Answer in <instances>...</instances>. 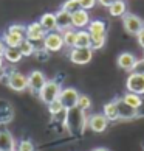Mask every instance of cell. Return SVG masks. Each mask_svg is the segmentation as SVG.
<instances>
[{
  "mask_svg": "<svg viewBox=\"0 0 144 151\" xmlns=\"http://www.w3.org/2000/svg\"><path fill=\"white\" fill-rule=\"evenodd\" d=\"M74 47L92 48V36H90V33H88V30H77V33H76V45Z\"/></svg>",
  "mask_w": 144,
  "mask_h": 151,
  "instance_id": "cell-21",
  "label": "cell"
},
{
  "mask_svg": "<svg viewBox=\"0 0 144 151\" xmlns=\"http://www.w3.org/2000/svg\"><path fill=\"white\" fill-rule=\"evenodd\" d=\"M88 33L92 37H98V36H107V24L101 19H95L92 20L87 27Z\"/></svg>",
  "mask_w": 144,
  "mask_h": 151,
  "instance_id": "cell-17",
  "label": "cell"
},
{
  "mask_svg": "<svg viewBox=\"0 0 144 151\" xmlns=\"http://www.w3.org/2000/svg\"><path fill=\"white\" fill-rule=\"evenodd\" d=\"M60 92H62V86L59 84V81L48 80L45 83V86L40 89V92H39L37 95H39V98H40L45 104H50L51 101H54V100L59 98Z\"/></svg>",
  "mask_w": 144,
  "mask_h": 151,
  "instance_id": "cell-3",
  "label": "cell"
},
{
  "mask_svg": "<svg viewBox=\"0 0 144 151\" xmlns=\"http://www.w3.org/2000/svg\"><path fill=\"white\" fill-rule=\"evenodd\" d=\"M3 61H5V59H3L2 56H0V70H2V69H3Z\"/></svg>",
  "mask_w": 144,
  "mask_h": 151,
  "instance_id": "cell-39",
  "label": "cell"
},
{
  "mask_svg": "<svg viewBox=\"0 0 144 151\" xmlns=\"http://www.w3.org/2000/svg\"><path fill=\"white\" fill-rule=\"evenodd\" d=\"M79 95L81 93L77 92L74 87H65V89H62V92H60L59 100H60V103L64 104V108L68 111V109L76 108L77 100H79Z\"/></svg>",
  "mask_w": 144,
  "mask_h": 151,
  "instance_id": "cell-9",
  "label": "cell"
},
{
  "mask_svg": "<svg viewBox=\"0 0 144 151\" xmlns=\"http://www.w3.org/2000/svg\"><path fill=\"white\" fill-rule=\"evenodd\" d=\"M133 72H135V73H141V75H144V58L136 61V65H135Z\"/></svg>",
  "mask_w": 144,
  "mask_h": 151,
  "instance_id": "cell-34",
  "label": "cell"
},
{
  "mask_svg": "<svg viewBox=\"0 0 144 151\" xmlns=\"http://www.w3.org/2000/svg\"><path fill=\"white\" fill-rule=\"evenodd\" d=\"M40 25L43 27V30L47 33H51V31H57V22H56V14L54 13H45L40 16Z\"/></svg>",
  "mask_w": 144,
  "mask_h": 151,
  "instance_id": "cell-18",
  "label": "cell"
},
{
  "mask_svg": "<svg viewBox=\"0 0 144 151\" xmlns=\"http://www.w3.org/2000/svg\"><path fill=\"white\" fill-rule=\"evenodd\" d=\"M5 48H6V45H5V42L2 41V37H0V56L3 58V53H5Z\"/></svg>",
  "mask_w": 144,
  "mask_h": 151,
  "instance_id": "cell-37",
  "label": "cell"
},
{
  "mask_svg": "<svg viewBox=\"0 0 144 151\" xmlns=\"http://www.w3.org/2000/svg\"><path fill=\"white\" fill-rule=\"evenodd\" d=\"M47 76L43 75V72L40 70H33L31 73L28 75V89L31 92H34V93H39L40 92V89L45 86V83H47Z\"/></svg>",
  "mask_w": 144,
  "mask_h": 151,
  "instance_id": "cell-12",
  "label": "cell"
},
{
  "mask_svg": "<svg viewBox=\"0 0 144 151\" xmlns=\"http://www.w3.org/2000/svg\"><path fill=\"white\" fill-rule=\"evenodd\" d=\"M60 9L67 11L68 14H73V13H76V11L81 9L79 0H65V2L62 3V6H60Z\"/></svg>",
  "mask_w": 144,
  "mask_h": 151,
  "instance_id": "cell-29",
  "label": "cell"
},
{
  "mask_svg": "<svg viewBox=\"0 0 144 151\" xmlns=\"http://www.w3.org/2000/svg\"><path fill=\"white\" fill-rule=\"evenodd\" d=\"M22 58H23V55H22L19 47H6L5 48L3 59L8 61L9 64H17L19 61H22Z\"/></svg>",
  "mask_w": 144,
  "mask_h": 151,
  "instance_id": "cell-22",
  "label": "cell"
},
{
  "mask_svg": "<svg viewBox=\"0 0 144 151\" xmlns=\"http://www.w3.org/2000/svg\"><path fill=\"white\" fill-rule=\"evenodd\" d=\"M90 22H92L90 14H88V11H85V9H79V11H76V13L71 14V27H73L74 30H87V27Z\"/></svg>",
  "mask_w": 144,
  "mask_h": 151,
  "instance_id": "cell-13",
  "label": "cell"
},
{
  "mask_svg": "<svg viewBox=\"0 0 144 151\" xmlns=\"http://www.w3.org/2000/svg\"><path fill=\"white\" fill-rule=\"evenodd\" d=\"M48 106V112H50V115L51 117H56V115H59V114H62V112H65V109L64 108V104L60 103V100L57 98V100H54V101H51L50 104H47Z\"/></svg>",
  "mask_w": 144,
  "mask_h": 151,
  "instance_id": "cell-27",
  "label": "cell"
},
{
  "mask_svg": "<svg viewBox=\"0 0 144 151\" xmlns=\"http://www.w3.org/2000/svg\"><path fill=\"white\" fill-rule=\"evenodd\" d=\"M126 87H127V92H132V93H136V95H144V75L141 73H132L127 76V81H126Z\"/></svg>",
  "mask_w": 144,
  "mask_h": 151,
  "instance_id": "cell-8",
  "label": "cell"
},
{
  "mask_svg": "<svg viewBox=\"0 0 144 151\" xmlns=\"http://www.w3.org/2000/svg\"><path fill=\"white\" fill-rule=\"evenodd\" d=\"M119 2H126V0H119Z\"/></svg>",
  "mask_w": 144,
  "mask_h": 151,
  "instance_id": "cell-40",
  "label": "cell"
},
{
  "mask_svg": "<svg viewBox=\"0 0 144 151\" xmlns=\"http://www.w3.org/2000/svg\"><path fill=\"white\" fill-rule=\"evenodd\" d=\"M109 125H110V122L107 120V117L104 114H92L87 122V126L93 132H104L109 128Z\"/></svg>",
  "mask_w": 144,
  "mask_h": 151,
  "instance_id": "cell-11",
  "label": "cell"
},
{
  "mask_svg": "<svg viewBox=\"0 0 144 151\" xmlns=\"http://www.w3.org/2000/svg\"><path fill=\"white\" fill-rule=\"evenodd\" d=\"M56 14V22H57V31H65V30H68V28H73L71 27V14H68L67 11H64V9H59L57 13H54Z\"/></svg>",
  "mask_w": 144,
  "mask_h": 151,
  "instance_id": "cell-19",
  "label": "cell"
},
{
  "mask_svg": "<svg viewBox=\"0 0 144 151\" xmlns=\"http://www.w3.org/2000/svg\"><path fill=\"white\" fill-rule=\"evenodd\" d=\"M102 114L107 117L109 122H118L119 120V114H118V104H116V100H112L104 104V111Z\"/></svg>",
  "mask_w": 144,
  "mask_h": 151,
  "instance_id": "cell-23",
  "label": "cell"
},
{
  "mask_svg": "<svg viewBox=\"0 0 144 151\" xmlns=\"http://www.w3.org/2000/svg\"><path fill=\"white\" fill-rule=\"evenodd\" d=\"M96 3H98V0H79V5H81V9H93L96 6Z\"/></svg>",
  "mask_w": 144,
  "mask_h": 151,
  "instance_id": "cell-33",
  "label": "cell"
},
{
  "mask_svg": "<svg viewBox=\"0 0 144 151\" xmlns=\"http://www.w3.org/2000/svg\"><path fill=\"white\" fill-rule=\"evenodd\" d=\"M76 108H77V109H81V111H84V112H87V111L92 108V98L88 97V95L81 93V95H79V100H77Z\"/></svg>",
  "mask_w": 144,
  "mask_h": 151,
  "instance_id": "cell-30",
  "label": "cell"
},
{
  "mask_svg": "<svg viewBox=\"0 0 144 151\" xmlns=\"http://www.w3.org/2000/svg\"><path fill=\"white\" fill-rule=\"evenodd\" d=\"M17 143H16L14 136L8 129H0V151H16Z\"/></svg>",
  "mask_w": 144,
  "mask_h": 151,
  "instance_id": "cell-16",
  "label": "cell"
},
{
  "mask_svg": "<svg viewBox=\"0 0 144 151\" xmlns=\"http://www.w3.org/2000/svg\"><path fill=\"white\" fill-rule=\"evenodd\" d=\"M14 117V109L8 101L0 100V125H8Z\"/></svg>",
  "mask_w": 144,
  "mask_h": 151,
  "instance_id": "cell-20",
  "label": "cell"
},
{
  "mask_svg": "<svg viewBox=\"0 0 144 151\" xmlns=\"http://www.w3.org/2000/svg\"><path fill=\"white\" fill-rule=\"evenodd\" d=\"M16 151H34V143L28 139H23V140H20L17 143V148Z\"/></svg>",
  "mask_w": 144,
  "mask_h": 151,
  "instance_id": "cell-32",
  "label": "cell"
},
{
  "mask_svg": "<svg viewBox=\"0 0 144 151\" xmlns=\"http://www.w3.org/2000/svg\"><path fill=\"white\" fill-rule=\"evenodd\" d=\"M47 36V31L43 30L40 22H31L26 25V39L31 41L33 44L36 42H43V39Z\"/></svg>",
  "mask_w": 144,
  "mask_h": 151,
  "instance_id": "cell-10",
  "label": "cell"
},
{
  "mask_svg": "<svg viewBox=\"0 0 144 151\" xmlns=\"http://www.w3.org/2000/svg\"><path fill=\"white\" fill-rule=\"evenodd\" d=\"M106 39L107 36H98V37H92V50H101L106 45Z\"/></svg>",
  "mask_w": 144,
  "mask_h": 151,
  "instance_id": "cell-31",
  "label": "cell"
},
{
  "mask_svg": "<svg viewBox=\"0 0 144 151\" xmlns=\"http://www.w3.org/2000/svg\"><path fill=\"white\" fill-rule=\"evenodd\" d=\"M87 122H88V117L85 115L84 111L73 108V109H68L67 111V115H65V129H67L71 136H82L87 128Z\"/></svg>",
  "mask_w": 144,
  "mask_h": 151,
  "instance_id": "cell-1",
  "label": "cell"
},
{
  "mask_svg": "<svg viewBox=\"0 0 144 151\" xmlns=\"http://www.w3.org/2000/svg\"><path fill=\"white\" fill-rule=\"evenodd\" d=\"M136 37H138V44H140V47H143V48H144V30H143V31H141Z\"/></svg>",
  "mask_w": 144,
  "mask_h": 151,
  "instance_id": "cell-36",
  "label": "cell"
},
{
  "mask_svg": "<svg viewBox=\"0 0 144 151\" xmlns=\"http://www.w3.org/2000/svg\"><path fill=\"white\" fill-rule=\"evenodd\" d=\"M116 104H118L119 120H133V119H136V117H140V111L130 108V106L126 104L121 98H116Z\"/></svg>",
  "mask_w": 144,
  "mask_h": 151,
  "instance_id": "cell-14",
  "label": "cell"
},
{
  "mask_svg": "<svg viewBox=\"0 0 144 151\" xmlns=\"http://www.w3.org/2000/svg\"><path fill=\"white\" fill-rule=\"evenodd\" d=\"M76 33H77V30H74V28H68V30L62 31V39H64L65 47L73 48L76 45Z\"/></svg>",
  "mask_w": 144,
  "mask_h": 151,
  "instance_id": "cell-26",
  "label": "cell"
},
{
  "mask_svg": "<svg viewBox=\"0 0 144 151\" xmlns=\"http://www.w3.org/2000/svg\"><path fill=\"white\" fill-rule=\"evenodd\" d=\"M68 58H70V61L73 64L85 65V64H88L93 59V50L92 48H79V47L70 48Z\"/></svg>",
  "mask_w": 144,
  "mask_h": 151,
  "instance_id": "cell-7",
  "label": "cell"
},
{
  "mask_svg": "<svg viewBox=\"0 0 144 151\" xmlns=\"http://www.w3.org/2000/svg\"><path fill=\"white\" fill-rule=\"evenodd\" d=\"M115 2L116 0H98V3L101 5V6H104V8H110Z\"/></svg>",
  "mask_w": 144,
  "mask_h": 151,
  "instance_id": "cell-35",
  "label": "cell"
},
{
  "mask_svg": "<svg viewBox=\"0 0 144 151\" xmlns=\"http://www.w3.org/2000/svg\"><path fill=\"white\" fill-rule=\"evenodd\" d=\"M123 27H124V30L129 33V35L138 36L144 30V22H143L141 17H138L136 14L127 13L123 17Z\"/></svg>",
  "mask_w": 144,
  "mask_h": 151,
  "instance_id": "cell-6",
  "label": "cell"
},
{
  "mask_svg": "<svg viewBox=\"0 0 144 151\" xmlns=\"http://www.w3.org/2000/svg\"><path fill=\"white\" fill-rule=\"evenodd\" d=\"M26 39V27L20 24L9 25L8 30L2 35V41L6 47H20V44Z\"/></svg>",
  "mask_w": 144,
  "mask_h": 151,
  "instance_id": "cell-2",
  "label": "cell"
},
{
  "mask_svg": "<svg viewBox=\"0 0 144 151\" xmlns=\"http://www.w3.org/2000/svg\"><path fill=\"white\" fill-rule=\"evenodd\" d=\"M43 50L47 53H56L60 52L65 45H64V39H62V33L60 31H51V33H47L45 39L42 42Z\"/></svg>",
  "mask_w": 144,
  "mask_h": 151,
  "instance_id": "cell-4",
  "label": "cell"
},
{
  "mask_svg": "<svg viewBox=\"0 0 144 151\" xmlns=\"http://www.w3.org/2000/svg\"><path fill=\"white\" fill-rule=\"evenodd\" d=\"M6 86L14 92H23L28 89V76H25L17 70H13L6 76Z\"/></svg>",
  "mask_w": 144,
  "mask_h": 151,
  "instance_id": "cell-5",
  "label": "cell"
},
{
  "mask_svg": "<svg viewBox=\"0 0 144 151\" xmlns=\"http://www.w3.org/2000/svg\"><path fill=\"white\" fill-rule=\"evenodd\" d=\"M136 61H138V58L135 56L133 53L123 52V53L118 56V67L132 73V72H133V69H135V65H136Z\"/></svg>",
  "mask_w": 144,
  "mask_h": 151,
  "instance_id": "cell-15",
  "label": "cell"
},
{
  "mask_svg": "<svg viewBox=\"0 0 144 151\" xmlns=\"http://www.w3.org/2000/svg\"><path fill=\"white\" fill-rule=\"evenodd\" d=\"M20 52H22V55L23 56H31V55H34L36 53V44H33L31 41H28V39H25L23 42L20 44Z\"/></svg>",
  "mask_w": 144,
  "mask_h": 151,
  "instance_id": "cell-28",
  "label": "cell"
},
{
  "mask_svg": "<svg viewBox=\"0 0 144 151\" xmlns=\"http://www.w3.org/2000/svg\"><path fill=\"white\" fill-rule=\"evenodd\" d=\"M109 13H110L112 17H124V16L127 14V5H126V2H119V0H116L112 6L109 8Z\"/></svg>",
  "mask_w": 144,
  "mask_h": 151,
  "instance_id": "cell-25",
  "label": "cell"
},
{
  "mask_svg": "<svg viewBox=\"0 0 144 151\" xmlns=\"http://www.w3.org/2000/svg\"><path fill=\"white\" fill-rule=\"evenodd\" d=\"M92 151H110L109 148H104V147H99V148H93Z\"/></svg>",
  "mask_w": 144,
  "mask_h": 151,
  "instance_id": "cell-38",
  "label": "cell"
},
{
  "mask_svg": "<svg viewBox=\"0 0 144 151\" xmlns=\"http://www.w3.org/2000/svg\"><path fill=\"white\" fill-rule=\"evenodd\" d=\"M121 100H123L126 104H129L130 108H133V109H140L141 104H143V97L141 95H136V93H132V92H126L123 97H121Z\"/></svg>",
  "mask_w": 144,
  "mask_h": 151,
  "instance_id": "cell-24",
  "label": "cell"
}]
</instances>
